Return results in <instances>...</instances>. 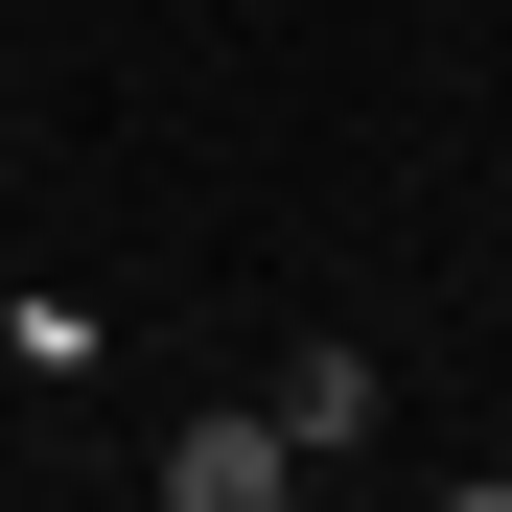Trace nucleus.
<instances>
[{"label":"nucleus","instance_id":"1","mask_svg":"<svg viewBox=\"0 0 512 512\" xmlns=\"http://www.w3.org/2000/svg\"><path fill=\"white\" fill-rule=\"evenodd\" d=\"M280 489H303L280 396H256V419H187V443H163V512H280Z\"/></svg>","mask_w":512,"mask_h":512},{"label":"nucleus","instance_id":"2","mask_svg":"<svg viewBox=\"0 0 512 512\" xmlns=\"http://www.w3.org/2000/svg\"><path fill=\"white\" fill-rule=\"evenodd\" d=\"M280 443H303V466L373 443V350H280Z\"/></svg>","mask_w":512,"mask_h":512}]
</instances>
